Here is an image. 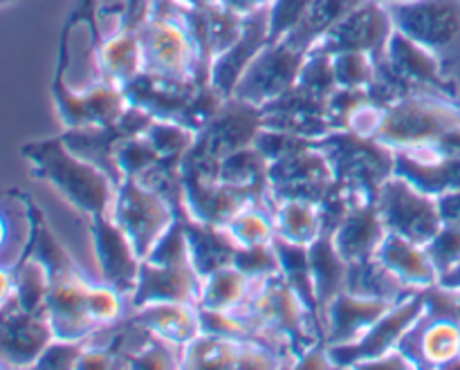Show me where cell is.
<instances>
[{
	"label": "cell",
	"instance_id": "obj_1",
	"mask_svg": "<svg viewBox=\"0 0 460 370\" xmlns=\"http://www.w3.org/2000/svg\"><path fill=\"white\" fill-rule=\"evenodd\" d=\"M21 155L30 162L31 178L43 180L57 189L67 205L85 218L111 214L117 184L102 169L75 155L61 135L22 144Z\"/></svg>",
	"mask_w": 460,
	"mask_h": 370
},
{
	"label": "cell",
	"instance_id": "obj_2",
	"mask_svg": "<svg viewBox=\"0 0 460 370\" xmlns=\"http://www.w3.org/2000/svg\"><path fill=\"white\" fill-rule=\"evenodd\" d=\"M229 314L256 330H268L286 337L295 348L296 359L313 346L323 344V335L304 301L299 299L283 274L252 278L247 296Z\"/></svg>",
	"mask_w": 460,
	"mask_h": 370
},
{
	"label": "cell",
	"instance_id": "obj_3",
	"mask_svg": "<svg viewBox=\"0 0 460 370\" xmlns=\"http://www.w3.org/2000/svg\"><path fill=\"white\" fill-rule=\"evenodd\" d=\"M144 72L164 79L211 81V63L178 16V0H155L151 18L139 27Z\"/></svg>",
	"mask_w": 460,
	"mask_h": 370
},
{
	"label": "cell",
	"instance_id": "obj_4",
	"mask_svg": "<svg viewBox=\"0 0 460 370\" xmlns=\"http://www.w3.org/2000/svg\"><path fill=\"white\" fill-rule=\"evenodd\" d=\"M314 144L326 155L335 182L367 202H376L380 187L394 175L395 151L376 137L332 130Z\"/></svg>",
	"mask_w": 460,
	"mask_h": 370
},
{
	"label": "cell",
	"instance_id": "obj_5",
	"mask_svg": "<svg viewBox=\"0 0 460 370\" xmlns=\"http://www.w3.org/2000/svg\"><path fill=\"white\" fill-rule=\"evenodd\" d=\"M394 27L429 49L452 81H460V0L386 3Z\"/></svg>",
	"mask_w": 460,
	"mask_h": 370
},
{
	"label": "cell",
	"instance_id": "obj_6",
	"mask_svg": "<svg viewBox=\"0 0 460 370\" xmlns=\"http://www.w3.org/2000/svg\"><path fill=\"white\" fill-rule=\"evenodd\" d=\"M458 126V99L443 94H413L386 106L376 139L394 151H409L434 144Z\"/></svg>",
	"mask_w": 460,
	"mask_h": 370
},
{
	"label": "cell",
	"instance_id": "obj_7",
	"mask_svg": "<svg viewBox=\"0 0 460 370\" xmlns=\"http://www.w3.org/2000/svg\"><path fill=\"white\" fill-rule=\"evenodd\" d=\"M111 216L119 225L121 232L126 233L139 260L148 259L153 247L178 220L173 207L160 193L144 187L135 178H126L117 187Z\"/></svg>",
	"mask_w": 460,
	"mask_h": 370
},
{
	"label": "cell",
	"instance_id": "obj_8",
	"mask_svg": "<svg viewBox=\"0 0 460 370\" xmlns=\"http://www.w3.org/2000/svg\"><path fill=\"white\" fill-rule=\"evenodd\" d=\"M376 207L386 232L427 245L443 227L438 200L413 187L402 175H391L376 196Z\"/></svg>",
	"mask_w": 460,
	"mask_h": 370
},
{
	"label": "cell",
	"instance_id": "obj_9",
	"mask_svg": "<svg viewBox=\"0 0 460 370\" xmlns=\"http://www.w3.org/2000/svg\"><path fill=\"white\" fill-rule=\"evenodd\" d=\"M427 301L425 290L416 292L409 299L400 301L394 308L386 310L358 341L346 346H326L328 357L335 368H355L358 364L371 362V359L385 357L398 348L404 332L425 314Z\"/></svg>",
	"mask_w": 460,
	"mask_h": 370
},
{
	"label": "cell",
	"instance_id": "obj_10",
	"mask_svg": "<svg viewBox=\"0 0 460 370\" xmlns=\"http://www.w3.org/2000/svg\"><path fill=\"white\" fill-rule=\"evenodd\" d=\"M261 128H263V112L259 106L227 97L209 124L196 135V142L184 155L223 162L232 153L252 146Z\"/></svg>",
	"mask_w": 460,
	"mask_h": 370
},
{
	"label": "cell",
	"instance_id": "obj_11",
	"mask_svg": "<svg viewBox=\"0 0 460 370\" xmlns=\"http://www.w3.org/2000/svg\"><path fill=\"white\" fill-rule=\"evenodd\" d=\"M270 193L274 200H308L322 205L335 189V175L317 144L290 153L268 166Z\"/></svg>",
	"mask_w": 460,
	"mask_h": 370
},
{
	"label": "cell",
	"instance_id": "obj_12",
	"mask_svg": "<svg viewBox=\"0 0 460 370\" xmlns=\"http://www.w3.org/2000/svg\"><path fill=\"white\" fill-rule=\"evenodd\" d=\"M304 61L305 52L292 48L283 39L277 43H268L250 63L245 75L234 88L232 97L243 99L252 106H268L296 84Z\"/></svg>",
	"mask_w": 460,
	"mask_h": 370
},
{
	"label": "cell",
	"instance_id": "obj_13",
	"mask_svg": "<svg viewBox=\"0 0 460 370\" xmlns=\"http://www.w3.org/2000/svg\"><path fill=\"white\" fill-rule=\"evenodd\" d=\"M391 34H394V21L386 4L380 0H364L332 30H328L313 49L331 57L340 52H364L377 61L385 57Z\"/></svg>",
	"mask_w": 460,
	"mask_h": 370
},
{
	"label": "cell",
	"instance_id": "obj_14",
	"mask_svg": "<svg viewBox=\"0 0 460 370\" xmlns=\"http://www.w3.org/2000/svg\"><path fill=\"white\" fill-rule=\"evenodd\" d=\"M151 121L153 117L146 110L130 103L124 117L119 121H115V124L66 128V133H61V139L75 155L84 157L85 162L102 169L119 187L124 182V178H121V171L115 160L117 146H119L121 139L144 133L151 126Z\"/></svg>",
	"mask_w": 460,
	"mask_h": 370
},
{
	"label": "cell",
	"instance_id": "obj_15",
	"mask_svg": "<svg viewBox=\"0 0 460 370\" xmlns=\"http://www.w3.org/2000/svg\"><path fill=\"white\" fill-rule=\"evenodd\" d=\"M52 99L58 119L66 128L81 126H111L124 117L130 101L124 88L108 81L90 85L85 90H70L66 85H52Z\"/></svg>",
	"mask_w": 460,
	"mask_h": 370
},
{
	"label": "cell",
	"instance_id": "obj_16",
	"mask_svg": "<svg viewBox=\"0 0 460 370\" xmlns=\"http://www.w3.org/2000/svg\"><path fill=\"white\" fill-rule=\"evenodd\" d=\"M88 227L93 236L94 259L99 265V281L108 283L130 299L137 287L142 260L111 214L90 216Z\"/></svg>",
	"mask_w": 460,
	"mask_h": 370
},
{
	"label": "cell",
	"instance_id": "obj_17",
	"mask_svg": "<svg viewBox=\"0 0 460 370\" xmlns=\"http://www.w3.org/2000/svg\"><path fill=\"white\" fill-rule=\"evenodd\" d=\"M54 341L52 326L45 310L27 313L16 299L0 308V364L4 366H34L45 348Z\"/></svg>",
	"mask_w": 460,
	"mask_h": 370
},
{
	"label": "cell",
	"instance_id": "obj_18",
	"mask_svg": "<svg viewBox=\"0 0 460 370\" xmlns=\"http://www.w3.org/2000/svg\"><path fill=\"white\" fill-rule=\"evenodd\" d=\"M202 85L207 84L193 79H164V76L142 72L124 85V92L133 106L146 110L153 119L187 126Z\"/></svg>",
	"mask_w": 460,
	"mask_h": 370
},
{
	"label": "cell",
	"instance_id": "obj_19",
	"mask_svg": "<svg viewBox=\"0 0 460 370\" xmlns=\"http://www.w3.org/2000/svg\"><path fill=\"white\" fill-rule=\"evenodd\" d=\"M398 350L413 368H460V323L425 310L404 332Z\"/></svg>",
	"mask_w": 460,
	"mask_h": 370
},
{
	"label": "cell",
	"instance_id": "obj_20",
	"mask_svg": "<svg viewBox=\"0 0 460 370\" xmlns=\"http://www.w3.org/2000/svg\"><path fill=\"white\" fill-rule=\"evenodd\" d=\"M326 101L328 99L295 84L281 97L261 108L263 128L283 130V133L299 135V137L317 142V139L332 133V126L326 115Z\"/></svg>",
	"mask_w": 460,
	"mask_h": 370
},
{
	"label": "cell",
	"instance_id": "obj_21",
	"mask_svg": "<svg viewBox=\"0 0 460 370\" xmlns=\"http://www.w3.org/2000/svg\"><path fill=\"white\" fill-rule=\"evenodd\" d=\"M202 295V277L193 265H160L142 260L137 287L130 295V310L157 301H182L198 305Z\"/></svg>",
	"mask_w": 460,
	"mask_h": 370
},
{
	"label": "cell",
	"instance_id": "obj_22",
	"mask_svg": "<svg viewBox=\"0 0 460 370\" xmlns=\"http://www.w3.org/2000/svg\"><path fill=\"white\" fill-rule=\"evenodd\" d=\"M178 16L209 63L232 48L243 31V16L218 3L187 4L178 0Z\"/></svg>",
	"mask_w": 460,
	"mask_h": 370
},
{
	"label": "cell",
	"instance_id": "obj_23",
	"mask_svg": "<svg viewBox=\"0 0 460 370\" xmlns=\"http://www.w3.org/2000/svg\"><path fill=\"white\" fill-rule=\"evenodd\" d=\"M270 43V7L259 9L254 13L243 16V31L236 43L225 49L218 58L211 63V84L225 94L232 97L234 88L245 75L256 54Z\"/></svg>",
	"mask_w": 460,
	"mask_h": 370
},
{
	"label": "cell",
	"instance_id": "obj_24",
	"mask_svg": "<svg viewBox=\"0 0 460 370\" xmlns=\"http://www.w3.org/2000/svg\"><path fill=\"white\" fill-rule=\"evenodd\" d=\"M394 304L380 299L350 295L341 290L323 310V344L346 346L364 337V332L382 317Z\"/></svg>",
	"mask_w": 460,
	"mask_h": 370
},
{
	"label": "cell",
	"instance_id": "obj_25",
	"mask_svg": "<svg viewBox=\"0 0 460 370\" xmlns=\"http://www.w3.org/2000/svg\"><path fill=\"white\" fill-rule=\"evenodd\" d=\"M128 319L157 339L182 350L202 332L200 308L193 304H182V301L146 304L142 308L130 310Z\"/></svg>",
	"mask_w": 460,
	"mask_h": 370
},
{
	"label": "cell",
	"instance_id": "obj_26",
	"mask_svg": "<svg viewBox=\"0 0 460 370\" xmlns=\"http://www.w3.org/2000/svg\"><path fill=\"white\" fill-rule=\"evenodd\" d=\"M386 233L389 232L382 223L376 202H364L341 220L340 227L332 232V242L346 263H355L376 256Z\"/></svg>",
	"mask_w": 460,
	"mask_h": 370
},
{
	"label": "cell",
	"instance_id": "obj_27",
	"mask_svg": "<svg viewBox=\"0 0 460 370\" xmlns=\"http://www.w3.org/2000/svg\"><path fill=\"white\" fill-rule=\"evenodd\" d=\"M377 259L413 290H427L438 283V269L431 263L425 245L407 241L398 233H386L382 245L376 251Z\"/></svg>",
	"mask_w": 460,
	"mask_h": 370
},
{
	"label": "cell",
	"instance_id": "obj_28",
	"mask_svg": "<svg viewBox=\"0 0 460 370\" xmlns=\"http://www.w3.org/2000/svg\"><path fill=\"white\" fill-rule=\"evenodd\" d=\"M180 223H182L184 233H187L193 268L200 274L202 281H205L209 274L218 272V269L234 263L238 245L234 242V238L229 236L227 229L218 227V225L198 223V220L193 218L180 220Z\"/></svg>",
	"mask_w": 460,
	"mask_h": 370
},
{
	"label": "cell",
	"instance_id": "obj_29",
	"mask_svg": "<svg viewBox=\"0 0 460 370\" xmlns=\"http://www.w3.org/2000/svg\"><path fill=\"white\" fill-rule=\"evenodd\" d=\"M346 290L350 295L367 296V299H380L389 301V304H400V301L409 299L416 292L413 287L404 286L377 256L371 259L355 260L349 263V272H346Z\"/></svg>",
	"mask_w": 460,
	"mask_h": 370
},
{
	"label": "cell",
	"instance_id": "obj_30",
	"mask_svg": "<svg viewBox=\"0 0 460 370\" xmlns=\"http://www.w3.org/2000/svg\"><path fill=\"white\" fill-rule=\"evenodd\" d=\"M99 70H102L103 81L119 88L142 75V45H139L137 31L119 27L111 34H103L102 48H99Z\"/></svg>",
	"mask_w": 460,
	"mask_h": 370
},
{
	"label": "cell",
	"instance_id": "obj_31",
	"mask_svg": "<svg viewBox=\"0 0 460 370\" xmlns=\"http://www.w3.org/2000/svg\"><path fill=\"white\" fill-rule=\"evenodd\" d=\"M31 200L21 196V200H0V265L13 269L27 254L31 242Z\"/></svg>",
	"mask_w": 460,
	"mask_h": 370
},
{
	"label": "cell",
	"instance_id": "obj_32",
	"mask_svg": "<svg viewBox=\"0 0 460 370\" xmlns=\"http://www.w3.org/2000/svg\"><path fill=\"white\" fill-rule=\"evenodd\" d=\"M394 173L402 175L413 187H418L425 193H431L436 198L440 193L460 191V155L438 157V160L431 162H418L404 155V153L395 151Z\"/></svg>",
	"mask_w": 460,
	"mask_h": 370
},
{
	"label": "cell",
	"instance_id": "obj_33",
	"mask_svg": "<svg viewBox=\"0 0 460 370\" xmlns=\"http://www.w3.org/2000/svg\"><path fill=\"white\" fill-rule=\"evenodd\" d=\"M310 259V272H313L314 290H317L319 310H322V323H323V310L326 305L346 290V272H349V263L340 256L332 242V233L323 232L319 241H314L308 247Z\"/></svg>",
	"mask_w": 460,
	"mask_h": 370
},
{
	"label": "cell",
	"instance_id": "obj_34",
	"mask_svg": "<svg viewBox=\"0 0 460 370\" xmlns=\"http://www.w3.org/2000/svg\"><path fill=\"white\" fill-rule=\"evenodd\" d=\"M274 232L292 245L310 247L323 233L319 205L308 200H279L274 209Z\"/></svg>",
	"mask_w": 460,
	"mask_h": 370
},
{
	"label": "cell",
	"instance_id": "obj_35",
	"mask_svg": "<svg viewBox=\"0 0 460 370\" xmlns=\"http://www.w3.org/2000/svg\"><path fill=\"white\" fill-rule=\"evenodd\" d=\"M362 3L364 0H313L299 25L290 34L283 36V40L308 54L328 30H332L346 13L353 12Z\"/></svg>",
	"mask_w": 460,
	"mask_h": 370
},
{
	"label": "cell",
	"instance_id": "obj_36",
	"mask_svg": "<svg viewBox=\"0 0 460 370\" xmlns=\"http://www.w3.org/2000/svg\"><path fill=\"white\" fill-rule=\"evenodd\" d=\"M243 344L245 341L229 337L200 332L187 348L182 350V368L191 370H232L241 366Z\"/></svg>",
	"mask_w": 460,
	"mask_h": 370
},
{
	"label": "cell",
	"instance_id": "obj_37",
	"mask_svg": "<svg viewBox=\"0 0 460 370\" xmlns=\"http://www.w3.org/2000/svg\"><path fill=\"white\" fill-rule=\"evenodd\" d=\"M250 283V277H245L234 265H227V268L209 274L202 281V295L200 301H198V308L211 310V313H232L247 296Z\"/></svg>",
	"mask_w": 460,
	"mask_h": 370
},
{
	"label": "cell",
	"instance_id": "obj_38",
	"mask_svg": "<svg viewBox=\"0 0 460 370\" xmlns=\"http://www.w3.org/2000/svg\"><path fill=\"white\" fill-rule=\"evenodd\" d=\"M268 166L270 162L252 144V146L232 153V155L220 162L218 180L234 184V187H250L261 189V191H270Z\"/></svg>",
	"mask_w": 460,
	"mask_h": 370
},
{
	"label": "cell",
	"instance_id": "obj_39",
	"mask_svg": "<svg viewBox=\"0 0 460 370\" xmlns=\"http://www.w3.org/2000/svg\"><path fill=\"white\" fill-rule=\"evenodd\" d=\"M49 290V274L45 265L34 256L25 254L13 268V299L27 313L45 310V299Z\"/></svg>",
	"mask_w": 460,
	"mask_h": 370
},
{
	"label": "cell",
	"instance_id": "obj_40",
	"mask_svg": "<svg viewBox=\"0 0 460 370\" xmlns=\"http://www.w3.org/2000/svg\"><path fill=\"white\" fill-rule=\"evenodd\" d=\"M272 211L263 209V207H245L243 211H238L225 229L229 232V236L234 238L238 247H256V245H272L274 236V218Z\"/></svg>",
	"mask_w": 460,
	"mask_h": 370
},
{
	"label": "cell",
	"instance_id": "obj_41",
	"mask_svg": "<svg viewBox=\"0 0 460 370\" xmlns=\"http://www.w3.org/2000/svg\"><path fill=\"white\" fill-rule=\"evenodd\" d=\"M196 135L191 128L175 121H162L153 119L151 126L144 130V137L151 142L160 157H169V160H182L184 153L193 146Z\"/></svg>",
	"mask_w": 460,
	"mask_h": 370
},
{
	"label": "cell",
	"instance_id": "obj_42",
	"mask_svg": "<svg viewBox=\"0 0 460 370\" xmlns=\"http://www.w3.org/2000/svg\"><path fill=\"white\" fill-rule=\"evenodd\" d=\"M88 308L99 328L112 326V323L121 322L130 314L128 296H124L103 281L93 283V287H90Z\"/></svg>",
	"mask_w": 460,
	"mask_h": 370
},
{
	"label": "cell",
	"instance_id": "obj_43",
	"mask_svg": "<svg viewBox=\"0 0 460 370\" xmlns=\"http://www.w3.org/2000/svg\"><path fill=\"white\" fill-rule=\"evenodd\" d=\"M332 70L340 88H368L376 79V58L364 52L332 54Z\"/></svg>",
	"mask_w": 460,
	"mask_h": 370
},
{
	"label": "cell",
	"instance_id": "obj_44",
	"mask_svg": "<svg viewBox=\"0 0 460 370\" xmlns=\"http://www.w3.org/2000/svg\"><path fill=\"white\" fill-rule=\"evenodd\" d=\"M117 166L121 171V178H139L148 166L155 164L160 160L155 148L151 146L144 133L130 135V137L121 139L119 146L115 151Z\"/></svg>",
	"mask_w": 460,
	"mask_h": 370
},
{
	"label": "cell",
	"instance_id": "obj_45",
	"mask_svg": "<svg viewBox=\"0 0 460 370\" xmlns=\"http://www.w3.org/2000/svg\"><path fill=\"white\" fill-rule=\"evenodd\" d=\"M296 84L304 85L310 92L319 94V97L328 99L337 90V79L335 70H332V57L331 54L317 52V49H310L305 54V61L301 66L299 79Z\"/></svg>",
	"mask_w": 460,
	"mask_h": 370
},
{
	"label": "cell",
	"instance_id": "obj_46",
	"mask_svg": "<svg viewBox=\"0 0 460 370\" xmlns=\"http://www.w3.org/2000/svg\"><path fill=\"white\" fill-rule=\"evenodd\" d=\"M232 265L241 269V272L250 278H263L272 277V274H281V260H279L274 245L238 247Z\"/></svg>",
	"mask_w": 460,
	"mask_h": 370
},
{
	"label": "cell",
	"instance_id": "obj_47",
	"mask_svg": "<svg viewBox=\"0 0 460 370\" xmlns=\"http://www.w3.org/2000/svg\"><path fill=\"white\" fill-rule=\"evenodd\" d=\"M368 99L371 97H368L367 88H340L337 85V90L326 101V115L332 130H346L350 115Z\"/></svg>",
	"mask_w": 460,
	"mask_h": 370
},
{
	"label": "cell",
	"instance_id": "obj_48",
	"mask_svg": "<svg viewBox=\"0 0 460 370\" xmlns=\"http://www.w3.org/2000/svg\"><path fill=\"white\" fill-rule=\"evenodd\" d=\"M88 348V339L67 341V339H54L48 348L40 353L36 359L34 368L39 370H70L79 366L81 355Z\"/></svg>",
	"mask_w": 460,
	"mask_h": 370
},
{
	"label": "cell",
	"instance_id": "obj_49",
	"mask_svg": "<svg viewBox=\"0 0 460 370\" xmlns=\"http://www.w3.org/2000/svg\"><path fill=\"white\" fill-rule=\"evenodd\" d=\"M314 139L299 137V135L283 133V130H272V128H261V133L256 135L254 146L259 148L261 155L268 162H277L281 157L290 155V153L301 151V148L310 146Z\"/></svg>",
	"mask_w": 460,
	"mask_h": 370
},
{
	"label": "cell",
	"instance_id": "obj_50",
	"mask_svg": "<svg viewBox=\"0 0 460 370\" xmlns=\"http://www.w3.org/2000/svg\"><path fill=\"white\" fill-rule=\"evenodd\" d=\"M427 254H429L431 263L436 265L440 274L447 272L449 268L460 260V227H452V225H443L440 232L431 238L425 245Z\"/></svg>",
	"mask_w": 460,
	"mask_h": 370
},
{
	"label": "cell",
	"instance_id": "obj_51",
	"mask_svg": "<svg viewBox=\"0 0 460 370\" xmlns=\"http://www.w3.org/2000/svg\"><path fill=\"white\" fill-rule=\"evenodd\" d=\"M427 313L436 317H447L460 323V287H445L440 283L425 290Z\"/></svg>",
	"mask_w": 460,
	"mask_h": 370
},
{
	"label": "cell",
	"instance_id": "obj_52",
	"mask_svg": "<svg viewBox=\"0 0 460 370\" xmlns=\"http://www.w3.org/2000/svg\"><path fill=\"white\" fill-rule=\"evenodd\" d=\"M76 368L79 370H106V368H119V366H117V359L111 350L103 348V346L88 344V348H85V353L81 355L79 366Z\"/></svg>",
	"mask_w": 460,
	"mask_h": 370
},
{
	"label": "cell",
	"instance_id": "obj_53",
	"mask_svg": "<svg viewBox=\"0 0 460 370\" xmlns=\"http://www.w3.org/2000/svg\"><path fill=\"white\" fill-rule=\"evenodd\" d=\"M409 368H413V364L409 362L398 348H395L394 353L385 355V357L371 359V362H364L355 366V370H409Z\"/></svg>",
	"mask_w": 460,
	"mask_h": 370
},
{
	"label": "cell",
	"instance_id": "obj_54",
	"mask_svg": "<svg viewBox=\"0 0 460 370\" xmlns=\"http://www.w3.org/2000/svg\"><path fill=\"white\" fill-rule=\"evenodd\" d=\"M436 200H438V211L440 218H443V225L460 227V191L440 193Z\"/></svg>",
	"mask_w": 460,
	"mask_h": 370
},
{
	"label": "cell",
	"instance_id": "obj_55",
	"mask_svg": "<svg viewBox=\"0 0 460 370\" xmlns=\"http://www.w3.org/2000/svg\"><path fill=\"white\" fill-rule=\"evenodd\" d=\"M218 4L227 7L229 12L238 13V16H247V13H254L259 9L270 7L274 0H216Z\"/></svg>",
	"mask_w": 460,
	"mask_h": 370
},
{
	"label": "cell",
	"instance_id": "obj_56",
	"mask_svg": "<svg viewBox=\"0 0 460 370\" xmlns=\"http://www.w3.org/2000/svg\"><path fill=\"white\" fill-rule=\"evenodd\" d=\"M13 296V269L0 265V308Z\"/></svg>",
	"mask_w": 460,
	"mask_h": 370
},
{
	"label": "cell",
	"instance_id": "obj_57",
	"mask_svg": "<svg viewBox=\"0 0 460 370\" xmlns=\"http://www.w3.org/2000/svg\"><path fill=\"white\" fill-rule=\"evenodd\" d=\"M438 283L445 287H460V260L454 265V268H449L447 272L440 274Z\"/></svg>",
	"mask_w": 460,
	"mask_h": 370
},
{
	"label": "cell",
	"instance_id": "obj_58",
	"mask_svg": "<svg viewBox=\"0 0 460 370\" xmlns=\"http://www.w3.org/2000/svg\"><path fill=\"white\" fill-rule=\"evenodd\" d=\"M180 3H187V4H207V3H216V0H180Z\"/></svg>",
	"mask_w": 460,
	"mask_h": 370
},
{
	"label": "cell",
	"instance_id": "obj_59",
	"mask_svg": "<svg viewBox=\"0 0 460 370\" xmlns=\"http://www.w3.org/2000/svg\"><path fill=\"white\" fill-rule=\"evenodd\" d=\"M16 0H0V7H4V4H13Z\"/></svg>",
	"mask_w": 460,
	"mask_h": 370
},
{
	"label": "cell",
	"instance_id": "obj_60",
	"mask_svg": "<svg viewBox=\"0 0 460 370\" xmlns=\"http://www.w3.org/2000/svg\"><path fill=\"white\" fill-rule=\"evenodd\" d=\"M380 3L386 4V3H398V0H380Z\"/></svg>",
	"mask_w": 460,
	"mask_h": 370
},
{
	"label": "cell",
	"instance_id": "obj_61",
	"mask_svg": "<svg viewBox=\"0 0 460 370\" xmlns=\"http://www.w3.org/2000/svg\"><path fill=\"white\" fill-rule=\"evenodd\" d=\"M0 368H3V364H0Z\"/></svg>",
	"mask_w": 460,
	"mask_h": 370
}]
</instances>
